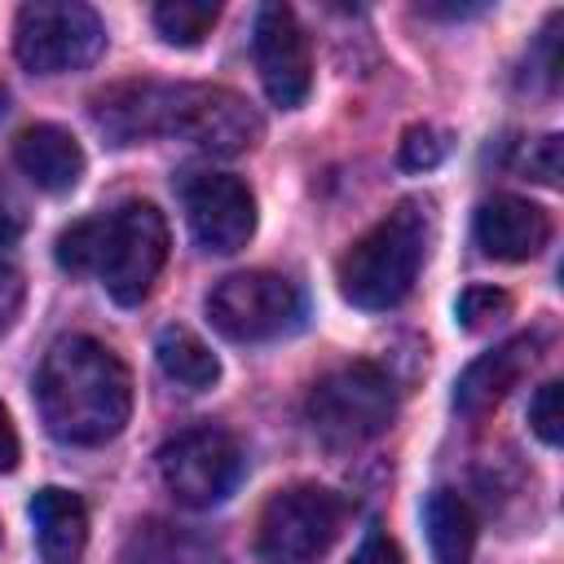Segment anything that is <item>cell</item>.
Listing matches in <instances>:
<instances>
[{"label":"cell","mask_w":564,"mask_h":564,"mask_svg":"<svg viewBox=\"0 0 564 564\" xmlns=\"http://www.w3.org/2000/svg\"><path fill=\"white\" fill-rule=\"evenodd\" d=\"M93 123L115 145H132L145 137H176L212 154H242L264 132L260 115L234 88L159 84V79H132L97 93Z\"/></svg>","instance_id":"1"},{"label":"cell","mask_w":564,"mask_h":564,"mask_svg":"<svg viewBox=\"0 0 564 564\" xmlns=\"http://www.w3.org/2000/svg\"><path fill=\"white\" fill-rule=\"evenodd\" d=\"M35 401L57 441L106 445L132 414V375L101 339L62 335L40 361Z\"/></svg>","instance_id":"2"},{"label":"cell","mask_w":564,"mask_h":564,"mask_svg":"<svg viewBox=\"0 0 564 564\" xmlns=\"http://www.w3.org/2000/svg\"><path fill=\"white\" fill-rule=\"evenodd\" d=\"M427 242H432L427 203H419V198L397 203L379 225H370L339 256L344 300L357 308H370V313L397 308L419 282V269L427 260Z\"/></svg>","instance_id":"3"},{"label":"cell","mask_w":564,"mask_h":564,"mask_svg":"<svg viewBox=\"0 0 564 564\" xmlns=\"http://www.w3.org/2000/svg\"><path fill=\"white\" fill-rule=\"evenodd\" d=\"M308 423L322 441L330 445H366L375 441L392 414H397V392L388 370H379L375 361H348L326 370L313 388H308Z\"/></svg>","instance_id":"4"},{"label":"cell","mask_w":564,"mask_h":564,"mask_svg":"<svg viewBox=\"0 0 564 564\" xmlns=\"http://www.w3.org/2000/svg\"><path fill=\"white\" fill-rule=\"evenodd\" d=\"M207 317L234 344H264L291 335L304 322V295L273 269H247L220 278L207 291Z\"/></svg>","instance_id":"5"},{"label":"cell","mask_w":564,"mask_h":564,"mask_svg":"<svg viewBox=\"0 0 564 564\" xmlns=\"http://www.w3.org/2000/svg\"><path fill=\"white\" fill-rule=\"evenodd\" d=\"M159 476L181 507L207 511V507H220L242 485L247 454L234 432L216 423H198V427L176 432L159 449Z\"/></svg>","instance_id":"6"},{"label":"cell","mask_w":564,"mask_h":564,"mask_svg":"<svg viewBox=\"0 0 564 564\" xmlns=\"http://www.w3.org/2000/svg\"><path fill=\"white\" fill-rule=\"evenodd\" d=\"M106 48V26L97 9L79 0H31L13 22V53L35 75H66Z\"/></svg>","instance_id":"7"},{"label":"cell","mask_w":564,"mask_h":564,"mask_svg":"<svg viewBox=\"0 0 564 564\" xmlns=\"http://www.w3.org/2000/svg\"><path fill=\"white\" fill-rule=\"evenodd\" d=\"M348 516V502L326 485H291L260 511L256 546L264 564H313L330 551Z\"/></svg>","instance_id":"8"},{"label":"cell","mask_w":564,"mask_h":564,"mask_svg":"<svg viewBox=\"0 0 564 564\" xmlns=\"http://www.w3.org/2000/svg\"><path fill=\"white\" fill-rule=\"evenodd\" d=\"M167 264V220L154 203H123L106 216V247H101V286L115 304H141L154 278Z\"/></svg>","instance_id":"9"},{"label":"cell","mask_w":564,"mask_h":564,"mask_svg":"<svg viewBox=\"0 0 564 564\" xmlns=\"http://www.w3.org/2000/svg\"><path fill=\"white\" fill-rule=\"evenodd\" d=\"M251 48H256V70H260L269 101L282 110L304 106V97L313 88V53H308L304 26L295 22V13L286 4H264L256 13Z\"/></svg>","instance_id":"10"},{"label":"cell","mask_w":564,"mask_h":564,"mask_svg":"<svg viewBox=\"0 0 564 564\" xmlns=\"http://www.w3.org/2000/svg\"><path fill=\"white\" fill-rule=\"evenodd\" d=\"M185 220L198 247L229 256L256 234V198L229 172H198L185 185Z\"/></svg>","instance_id":"11"},{"label":"cell","mask_w":564,"mask_h":564,"mask_svg":"<svg viewBox=\"0 0 564 564\" xmlns=\"http://www.w3.org/2000/svg\"><path fill=\"white\" fill-rule=\"evenodd\" d=\"M476 242L494 260H533L551 242V216L516 194H494L476 207Z\"/></svg>","instance_id":"12"},{"label":"cell","mask_w":564,"mask_h":564,"mask_svg":"<svg viewBox=\"0 0 564 564\" xmlns=\"http://www.w3.org/2000/svg\"><path fill=\"white\" fill-rule=\"evenodd\" d=\"M538 366V339L533 335H516L498 348H489L485 357H476L458 383H454V405L463 414H485L494 410L511 388H520V379Z\"/></svg>","instance_id":"13"},{"label":"cell","mask_w":564,"mask_h":564,"mask_svg":"<svg viewBox=\"0 0 564 564\" xmlns=\"http://www.w3.org/2000/svg\"><path fill=\"white\" fill-rule=\"evenodd\" d=\"M13 163L44 194H66L84 176V150H79V141L66 128H57V123H31V128H22L18 141H13Z\"/></svg>","instance_id":"14"},{"label":"cell","mask_w":564,"mask_h":564,"mask_svg":"<svg viewBox=\"0 0 564 564\" xmlns=\"http://www.w3.org/2000/svg\"><path fill=\"white\" fill-rule=\"evenodd\" d=\"M31 529L44 564H75L88 546V507L79 494L48 485L31 498Z\"/></svg>","instance_id":"15"},{"label":"cell","mask_w":564,"mask_h":564,"mask_svg":"<svg viewBox=\"0 0 564 564\" xmlns=\"http://www.w3.org/2000/svg\"><path fill=\"white\" fill-rule=\"evenodd\" d=\"M427 524V546L436 564H471L476 555V516L463 494L454 489H432L423 507Z\"/></svg>","instance_id":"16"},{"label":"cell","mask_w":564,"mask_h":564,"mask_svg":"<svg viewBox=\"0 0 564 564\" xmlns=\"http://www.w3.org/2000/svg\"><path fill=\"white\" fill-rule=\"evenodd\" d=\"M154 357H159V370L172 383L189 388V392H203V388H212L220 379L216 352L194 330H185V326H163L159 330V344H154Z\"/></svg>","instance_id":"17"},{"label":"cell","mask_w":564,"mask_h":564,"mask_svg":"<svg viewBox=\"0 0 564 564\" xmlns=\"http://www.w3.org/2000/svg\"><path fill=\"white\" fill-rule=\"evenodd\" d=\"M123 564H212V555H207V542L185 533L181 524L150 520V524H137Z\"/></svg>","instance_id":"18"},{"label":"cell","mask_w":564,"mask_h":564,"mask_svg":"<svg viewBox=\"0 0 564 564\" xmlns=\"http://www.w3.org/2000/svg\"><path fill=\"white\" fill-rule=\"evenodd\" d=\"M150 18H154V31H159L167 44L194 48V44H203L207 31L216 26L220 4H212V0H163V4H154Z\"/></svg>","instance_id":"19"},{"label":"cell","mask_w":564,"mask_h":564,"mask_svg":"<svg viewBox=\"0 0 564 564\" xmlns=\"http://www.w3.org/2000/svg\"><path fill=\"white\" fill-rule=\"evenodd\" d=\"M101 247H106V216H88V220H75L70 229L57 234V264L75 278H97L101 269Z\"/></svg>","instance_id":"20"},{"label":"cell","mask_w":564,"mask_h":564,"mask_svg":"<svg viewBox=\"0 0 564 564\" xmlns=\"http://www.w3.org/2000/svg\"><path fill=\"white\" fill-rule=\"evenodd\" d=\"M507 313H511V295L498 286H467L454 304V317L463 330H485V326L502 322Z\"/></svg>","instance_id":"21"},{"label":"cell","mask_w":564,"mask_h":564,"mask_svg":"<svg viewBox=\"0 0 564 564\" xmlns=\"http://www.w3.org/2000/svg\"><path fill=\"white\" fill-rule=\"evenodd\" d=\"M529 427L546 445H560V436H564V388H560V379H546L533 392V401H529Z\"/></svg>","instance_id":"22"},{"label":"cell","mask_w":564,"mask_h":564,"mask_svg":"<svg viewBox=\"0 0 564 564\" xmlns=\"http://www.w3.org/2000/svg\"><path fill=\"white\" fill-rule=\"evenodd\" d=\"M445 159V137L436 128H410L401 141V167L419 172V167H436Z\"/></svg>","instance_id":"23"},{"label":"cell","mask_w":564,"mask_h":564,"mask_svg":"<svg viewBox=\"0 0 564 564\" xmlns=\"http://www.w3.org/2000/svg\"><path fill=\"white\" fill-rule=\"evenodd\" d=\"M520 167L533 176V181H542V185H555L560 181V137L551 132V137H538V141H529V150H524V159H520Z\"/></svg>","instance_id":"24"},{"label":"cell","mask_w":564,"mask_h":564,"mask_svg":"<svg viewBox=\"0 0 564 564\" xmlns=\"http://www.w3.org/2000/svg\"><path fill=\"white\" fill-rule=\"evenodd\" d=\"M18 308H22V273L0 260V335L13 326Z\"/></svg>","instance_id":"25"},{"label":"cell","mask_w":564,"mask_h":564,"mask_svg":"<svg viewBox=\"0 0 564 564\" xmlns=\"http://www.w3.org/2000/svg\"><path fill=\"white\" fill-rule=\"evenodd\" d=\"M348 564H405V560H401V546H397L388 533H370V538L352 551Z\"/></svg>","instance_id":"26"},{"label":"cell","mask_w":564,"mask_h":564,"mask_svg":"<svg viewBox=\"0 0 564 564\" xmlns=\"http://www.w3.org/2000/svg\"><path fill=\"white\" fill-rule=\"evenodd\" d=\"M22 458V441H18V427L9 419V410L0 405V471H13Z\"/></svg>","instance_id":"27"},{"label":"cell","mask_w":564,"mask_h":564,"mask_svg":"<svg viewBox=\"0 0 564 564\" xmlns=\"http://www.w3.org/2000/svg\"><path fill=\"white\" fill-rule=\"evenodd\" d=\"M18 229H22L18 212H9V207L0 203V242H13V238H18Z\"/></svg>","instance_id":"28"},{"label":"cell","mask_w":564,"mask_h":564,"mask_svg":"<svg viewBox=\"0 0 564 564\" xmlns=\"http://www.w3.org/2000/svg\"><path fill=\"white\" fill-rule=\"evenodd\" d=\"M4 110H9V88L0 84V115H4Z\"/></svg>","instance_id":"29"}]
</instances>
